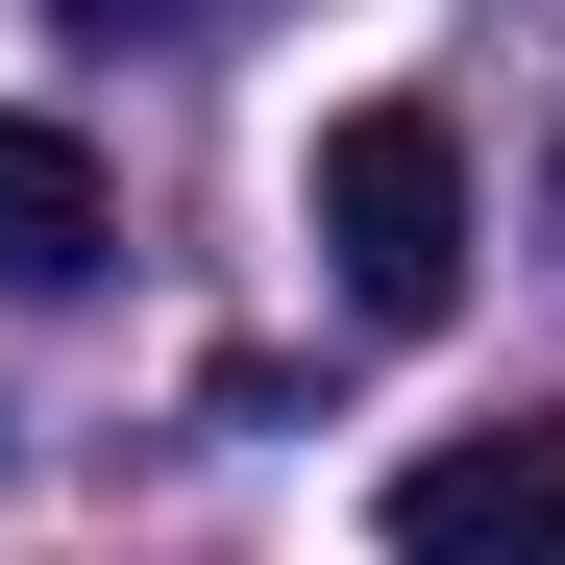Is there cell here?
<instances>
[{"label":"cell","instance_id":"obj_1","mask_svg":"<svg viewBox=\"0 0 565 565\" xmlns=\"http://www.w3.org/2000/svg\"><path fill=\"white\" fill-rule=\"evenodd\" d=\"M320 270H344V320H467V124L443 99H344L320 124Z\"/></svg>","mask_w":565,"mask_h":565},{"label":"cell","instance_id":"obj_2","mask_svg":"<svg viewBox=\"0 0 565 565\" xmlns=\"http://www.w3.org/2000/svg\"><path fill=\"white\" fill-rule=\"evenodd\" d=\"M369 541H394V565H565V394L418 443L394 492H369Z\"/></svg>","mask_w":565,"mask_h":565},{"label":"cell","instance_id":"obj_3","mask_svg":"<svg viewBox=\"0 0 565 565\" xmlns=\"http://www.w3.org/2000/svg\"><path fill=\"white\" fill-rule=\"evenodd\" d=\"M74 270H99V148L50 99H0V296H74Z\"/></svg>","mask_w":565,"mask_h":565},{"label":"cell","instance_id":"obj_4","mask_svg":"<svg viewBox=\"0 0 565 565\" xmlns=\"http://www.w3.org/2000/svg\"><path fill=\"white\" fill-rule=\"evenodd\" d=\"M74 50H172V25H246V0H50Z\"/></svg>","mask_w":565,"mask_h":565},{"label":"cell","instance_id":"obj_5","mask_svg":"<svg viewBox=\"0 0 565 565\" xmlns=\"http://www.w3.org/2000/svg\"><path fill=\"white\" fill-rule=\"evenodd\" d=\"M541 198H565V124H541Z\"/></svg>","mask_w":565,"mask_h":565}]
</instances>
